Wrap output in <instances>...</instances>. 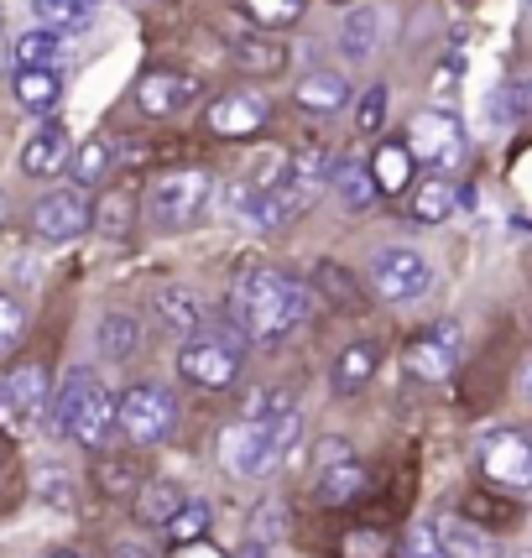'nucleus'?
Here are the masks:
<instances>
[{
	"instance_id": "f257e3e1",
	"label": "nucleus",
	"mask_w": 532,
	"mask_h": 558,
	"mask_svg": "<svg viewBox=\"0 0 532 558\" xmlns=\"http://www.w3.org/2000/svg\"><path fill=\"white\" fill-rule=\"evenodd\" d=\"M324 183H329V157H324L318 146H309V151H292L288 162H282V172H277L271 183H262V189H256L251 178H241V183L230 189V204H235V215H241L251 230L271 235V230L292 225L298 215H309L314 198L324 194Z\"/></svg>"
},
{
	"instance_id": "f03ea898",
	"label": "nucleus",
	"mask_w": 532,
	"mask_h": 558,
	"mask_svg": "<svg viewBox=\"0 0 532 558\" xmlns=\"http://www.w3.org/2000/svg\"><path fill=\"white\" fill-rule=\"evenodd\" d=\"M314 314V288L292 282L282 271H241V282L230 292V318L241 324V335L251 344H277L292 329H303Z\"/></svg>"
},
{
	"instance_id": "7ed1b4c3",
	"label": "nucleus",
	"mask_w": 532,
	"mask_h": 558,
	"mask_svg": "<svg viewBox=\"0 0 532 558\" xmlns=\"http://www.w3.org/2000/svg\"><path fill=\"white\" fill-rule=\"evenodd\" d=\"M298 408L292 413H277V417H241L235 428L219 434V464L241 481H266L277 475V464L292 454L298 444Z\"/></svg>"
},
{
	"instance_id": "20e7f679",
	"label": "nucleus",
	"mask_w": 532,
	"mask_h": 558,
	"mask_svg": "<svg viewBox=\"0 0 532 558\" xmlns=\"http://www.w3.org/2000/svg\"><path fill=\"white\" fill-rule=\"evenodd\" d=\"M52 408H58V428L84 449H105V438L116 434V397L89 365H73L63 376Z\"/></svg>"
},
{
	"instance_id": "39448f33",
	"label": "nucleus",
	"mask_w": 532,
	"mask_h": 558,
	"mask_svg": "<svg viewBox=\"0 0 532 558\" xmlns=\"http://www.w3.org/2000/svg\"><path fill=\"white\" fill-rule=\"evenodd\" d=\"M209 204H215V178L198 168L162 172L146 189V219L157 230H194L198 219L209 215Z\"/></svg>"
},
{
	"instance_id": "423d86ee",
	"label": "nucleus",
	"mask_w": 532,
	"mask_h": 558,
	"mask_svg": "<svg viewBox=\"0 0 532 558\" xmlns=\"http://www.w3.org/2000/svg\"><path fill=\"white\" fill-rule=\"evenodd\" d=\"M241 344H251L241 335V324L209 329V335H189V344L178 350L183 381H194V387H204V391L235 387V381H241Z\"/></svg>"
},
{
	"instance_id": "0eeeda50",
	"label": "nucleus",
	"mask_w": 532,
	"mask_h": 558,
	"mask_svg": "<svg viewBox=\"0 0 532 558\" xmlns=\"http://www.w3.org/2000/svg\"><path fill=\"white\" fill-rule=\"evenodd\" d=\"M172 428H178V402L157 381H142V387H131L116 402V434H125V444L146 449V444H162Z\"/></svg>"
},
{
	"instance_id": "6e6552de",
	"label": "nucleus",
	"mask_w": 532,
	"mask_h": 558,
	"mask_svg": "<svg viewBox=\"0 0 532 558\" xmlns=\"http://www.w3.org/2000/svg\"><path fill=\"white\" fill-rule=\"evenodd\" d=\"M408 151H412V162L434 168L438 178L455 172L464 162V151H470L460 116H449V110H418L408 121Z\"/></svg>"
},
{
	"instance_id": "1a4fd4ad",
	"label": "nucleus",
	"mask_w": 532,
	"mask_h": 558,
	"mask_svg": "<svg viewBox=\"0 0 532 558\" xmlns=\"http://www.w3.org/2000/svg\"><path fill=\"white\" fill-rule=\"evenodd\" d=\"M52 408V376L48 365L26 361L16 365L5 381H0V423L11 428V434H32L37 423H43V413Z\"/></svg>"
},
{
	"instance_id": "9d476101",
	"label": "nucleus",
	"mask_w": 532,
	"mask_h": 558,
	"mask_svg": "<svg viewBox=\"0 0 532 558\" xmlns=\"http://www.w3.org/2000/svg\"><path fill=\"white\" fill-rule=\"evenodd\" d=\"M371 282H376V292H382L387 303H418L423 292L434 288V267H428V256L412 251V245H382V251L371 256Z\"/></svg>"
},
{
	"instance_id": "9b49d317",
	"label": "nucleus",
	"mask_w": 532,
	"mask_h": 558,
	"mask_svg": "<svg viewBox=\"0 0 532 558\" xmlns=\"http://www.w3.org/2000/svg\"><path fill=\"white\" fill-rule=\"evenodd\" d=\"M481 470L491 486L532 490V438L517 428H491L481 438Z\"/></svg>"
},
{
	"instance_id": "f8f14e48",
	"label": "nucleus",
	"mask_w": 532,
	"mask_h": 558,
	"mask_svg": "<svg viewBox=\"0 0 532 558\" xmlns=\"http://www.w3.org/2000/svg\"><path fill=\"white\" fill-rule=\"evenodd\" d=\"M198 99V78L183 69H146L136 78V110L152 121H172Z\"/></svg>"
},
{
	"instance_id": "ddd939ff",
	"label": "nucleus",
	"mask_w": 532,
	"mask_h": 558,
	"mask_svg": "<svg viewBox=\"0 0 532 558\" xmlns=\"http://www.w3.org/2000/svg\"><path fill=\"white\" fill-rule=\"evenodd\" d=\"M95 225V209H89V198L78 194V189H58V194H43L37 198V209H32V230H37V241H78L84 230Z\"/></svg>"
},
{
	"instance_id": "4468645a",
	"label": "nucleus",
	"mask_w": 532,
	"mask_h": 558,
	"mask_svg": "<svg viewBox=\"0 0 532 558\" xmlns=\"http://www.w3.org/2000/svg\"><path fill=\"white\" fill-rule=\"evenodd\" d=\"M266 121H271V105H266V95H256V89H230V95H219L215 105H209V131H215V136H230V142L256 136Z\"/></svg>"
},
{
	"instance_id": "2eb2a0df",
	"label": "nucleus",
	"mask_w": 532,
	"mask_h": 558,
	"mask_svg": "<svg viewBox=\"0 0 532 558\" xmlns=\"http://www.w3.org/2000/svg\"><path fill=\"white\" fill-rule=\"evenodd\" d=\"M460 361V324H434V329H423L418 340L408 344V371L412 376H423V381H444L449 371Z\"/></svg>"
},
{
	"instance_id": "dca6fc26",
	"label": "nucleus",
	"mask_w": 532,
	"mask_h": 558,
	"mask_svg": "<svg viewBox=\"0 0 532 558\" xmlns=\"http://www.w3.org/2000/svg\"><path fill=\"white\" fill-rule=\"evenodd\" d=\"M391 37V11L387 5H355L344 22H339V52L344 58H371V52H382Z\"/></svg>"
},
{
	"instance_id": "f3484780",
	"label": "nucleus",
	"mask_w": 532,
	"mask_h": 558,
	"mask_svg": "<svg viewBox=\"0 0 532 558\" xmlns=\"http://www.w3.org/2000/svg\"><path fill=\"white\" fill-rule=\"evenodd\" d=\"M69 157H73L69 131L52 121V116L22 142V172L26 178H58V172L69 168Z\"/></svg>"
},
{
	"instance_id": "a211bd4d",
	"label": "nucleus",
	"mask_w": 532,
	"mask_h": 558,
	"mask_svg": "<svg viewBox=\"0 0 532 558\" xmlns=\"http://www.w3.org/2000/svg\"><path fill=\"white\" fill-rule=\"evenodd\" d=\"M292 105L298 110H309V116H335L350 105V78L335 69H314L298 78V89H292Z\"/></svg>"
},
{
	"instance_id": "6ab92c4d",
	"label": "nucleus",
	"mask_w": 532,
	"mask_h": 558,
	"mask_svg": "<svg viewBox=\"0 0 532 558\" xmlns=\"http://www.w3.org/2000/svg\"><path fill=\"white\" fill-rule=\"evenodd\" d=\"M382 371V344L376 340H355L335 355V371H329V387L335 391H361L371 376Z\"/></svg>"
},
{
	"instance_id": "aec40b11",
	"label": "nucleus",
	"mask_w": 532,
	"mask_h": 558,
	"mask_svg": "<svg viewBox=\"0 0 532 558\" xmlns=\"http://www.w3.org/2000/svg\"><path fill=\"white\" fill-rule=\"evenodd\" d=\"M16 105L26 116H43L48 121L52 110L63 105V78L58 69H16Z\"/></svg>"
},
{
	"instance_id": "412c9836",
	"label": "nucleus",
	"mask_w": 532,
	"mask_h": 558,
	"mask_svg": "<svg viewBox=\"0 0 532 558\" xmlns=\"http://www.w3.org/2000/svg\"><path fill=\"white\" fill-rule=\"evenodd\" d=\"M434 527H438V543H444L449 558H501V543L491 533H481L475 522H464V517H444Z\"/></svg>"
},
{
	"instance_id": "4be33fe9",
	"label": "nucleus",
	"mask_w": 532,
	"mask_h": 558,
	"mask_svg": "<svg viewBox=\"0 0 532 558\" xmlns=\"http://www.w3.org/2000/svg\"><path fill=\"white\" fill-rule=\"evenodd\" d=\"M69 58V43H63V32H52V26H32L16 37V48H11V63L16 69H58Z\"/></svg>"
},
{
	"instance_id": "5701e85b",
	"label": "nucleus",
	"mask_w": 532,
	"mask_h": 558,
	"mask_svg": "<svg viewBox=\"0 0 532 558\" xmlns=\"http://www.w3.org/2000/svg\"><path fill=\"white\" fill-rule=\"evenodd\" d=\"M157 318H162V329L189 340V335L204 329V303H198L194 288H162L157 292Z\"/></svg>"
},
{
	"instance_id": "b1692460",
	"label": "nucleus",
	"mask_w": 532,
	"mask_h": 558,
	"mask_svg": "<svg viewBox=\"0 0 532 558\" xmlns=\"http://www.w3.org/2000/svg\"><path fill=\"white\" fill-rule=\"evenodd\" d=\"M365 486V470L355 454H344L335 464H318V501L324 507H344V501H355Z\"/></svg>"
},
{
	"instance_id": "393cba45",
	"label": "nucleus",
	"mask_w": 532,
	"mask_h": 558,
	"mask_svg": "<svg viewBox=\"0 0 532 558\" xmlns=\"http://www.w3.org/2000/svg\"><path fill=\"white\" fill-rule=\"evenodd\" d=\"M131 507H136V522H142V527H168L172 517H178V507H183V490L157 475V481H142Z\"/></svg>"
},
{
	"instance_id": "a878e982",
	"label": "nucleus",
	"mask_w": 532,
	"mask_h": 558,
	"mask_svg": "<svg viewBox=\"0 0 532 558\" xmlns=\"http://www.w3.org/2000/svg\"><path fill=\"white\" fill-rule=\"evenodd\" d=\"M95 344L110 355V361H131V355L142 350V318L125 314V308L105 314L99 318V329H95Z\"/></svg>"
},
{
	"instance_id": "bb28decb",
	"label": "nucleus",
	"mask_w": 532,
	"mask_h": 558,
	"mask_svg": "<svg viewBox=\"0 0 532 558\" xmlns=\"http://www.w3.org/2000/svg\"><path fill=\"white\" fill-rule=\"evenodd\" d=\"M329 178H335V194H339V204H344L350 215H361V209H371V204L382 198L371 162H339V168L329 172Z\"/></svg>"
},
{
	"instance_id": "cd10ccee",
	"label": "nucleus",
	"mask_w": 532,
	"mask_h": 558,
	"mask_svg": "<svg viewBox=\"0 0 532 558\" xmlns=\"http://www.w3.org/2000/svg\"><path fill=\"white\" fill-rule=\"evenodd\" d=\"M412 168H418V162H412L408 142H382L376 157H371V172H376V189H382V194H408Z\"/></svg>"
},
{
	"instance_id": "c85d7f7f",
	"label": "nucleus",
	"mask_w": 532,
	"mask_h": 558,
	"mask_svg": "<svg viewBox=\"0 0 532 558\" xmlns=\"http://www.w3.org/2000/svg\"><path fill=\"white\" fill-rule=\"evenodd\" d=\"M455 204H460L455 183L449 178H428V183H418V194L408 204V219L412 225H444V219L455 215Z\"/></svg>"
},
{
	"instance_id": "c756f323",
	"label": "nucleus",
	"mask_w": 532,
	"mask_h": 558,
	"mask_svg": "<svg viewBox=\"0 0 532 558\" xmlns=\"http://www.w3.org/2000/svg\"><path fill=\"white\" fill-rule=\"evenodd\" d=\"M110 168H116V146L105 142V136H84V146L69 157V172L78 189H95V183H105L110 178Z\"/></svg>"
},
{
	"instance_id": "7c9ffc66",
	"label": "nucleus",
	"mask_w": 532,
	"mask_h": 558,
	"mask_svg": "<svg viewBox=\"0 0 532 558\" xmlns=\"http://www.w3.org/2000/svg\"><path fill=\"white\" fill-rule=\"evenodd\" d=\"M230 52H235V63L251 69V73H282L288 69V48H282V43H271V37H256V32L235 37Z\"/></svg>"
},
{
	"instance_id": "2f4dec72",
	"label": "nucleus",
	"mask_w": 532,
	"mask_h": 558,
	"mask_svg": "<svg viewBox=\"0 0 532 558\" xmlns=\"http://www.w3.org/2000/svg\"><path fill=\"white\" fill-rule=\"evenodd\" d=\"M89 481H95V490L105 501H136V490H142L136 464H125V460H99L95 470H89Z\"/></svg>"
},
{
	"instance_id": "473e14b6",
	"label": "nucleus",
	"mask_w": 532,
	"mask_h": 558,
	"mask_svg": "<svg viewBox=\"0 0 532 558\" xmlns=\"http://www.w3.org/2000/svg\"><path fill=\"white\" fill-rule=\"evenodd\" d=\"M26 5H32L37 26H52V32H73L99 11V0H26Z\"/></svg>"
},
{
	"instance_id": "72a5a7b5",
	"label": "nucleus",
	"mask_w": 532,
	"mask_h": 558,
	"mask_svg": "<svg viewBox=\"0 0 532 558\" xmlns=\"http://www.w3.org/2000/svg\"><path fill=\"white\" fill-rule=\"evenodd\" d=\"M89 209H95V225L105 230V235H125V230H131V215H136V204H131L125 189L99 194V204H89Z\"/></svg>"
},
{
	"instance_id": "f704fd0d",
	"label": "nucleus",
	"mask_w": 532,
	"mask_h": 558,
	"mask_svg": "<svg viewBox=\"0 0 532 558\" xmlns=\"http://www.w3.org/2000/svg\"><path fill=\"white\" fill-rule=\"evenodd\" d=\"M245 16L256 26H266V32H277V26H292L303 11H309V0H241Z\"/></svg>"
},
{
	"instance_id": "c9c22d12",
	"label": "nucleus",
	"mask_w": 532,
	"mask_h": 558,
	"mask_svg": "<svg viewBox=\"0 0 532 558\" xmlns=\"http://www.w3.org/2000/svg\"><path fill=\"white\" fill-rule=\"evenodd\" d=\"M209 522H215V511L204 501H183L162 533H168V543H194V537H209Z\"/></svg>"
},
{
	"instance_id": "e433bc0d",
	"label": "nucleus",
	"mask_w": 532,
	"mask_h": 558,
	"mask_svg": "<svg viewBox=\"0 0 532 558\" xmlns=\"http://www.w3.org/2000/svg\"><path fill=\"white\" fill-rule=\"evenodd\" d=\"M387 554H391V543L376 527H350V533L339 537V558H387Z\"/></svg>"
},
{
	"instance_id": "4c0bfd02",
	"label": "nucleus",
	"mask_w": 532,
	"mask_h": 558,
	"mask_svg": "<svg viewBox=\"0 0 532 558\" xmlns=\"http://www.w3.org/2000/svg\"><path fill=\"white\" fill-rule=\"evenodd\" d=\"M355 125H361V136H376L382 125H387V84H371L361 95V110H355Z\"/></svg>"
},
{
	"instance_id": "58836bf2",
	"label": "nucleus",
	"mask_w": 532,
	"mask_h": 558,
	"mask_svg": "<svg viewBox=\"0 0 532 558\" xmlns=\"http://www.w3.org/2000/svg\"><path fill=\"white\" fill-rule=\"evenodd\" d=\"M314 282H318V292H329V298H339L344 308H361V292H355V282H350V271H344V267H335V262H324Z\"/></svg>"
},
{
	"instance_id": "ea45409f",
	"label": "nucleus",
	"mask_w": 532,
	"mask_h": 558,
	"mask_svg": "<svg viewBox=\"0 0 532 558\" xmlns=\"http://www.w3.org/2000/svg\"><path fill=\"white\" fill-rule=\"evenodd\" d=\"M402 558H449V554H444V543H438L434 522H412L408 543H402Z\"/></svg>"
},
{
	"instance_id": "a19ab883",
	"label": "nucleus",
	"mask_w": 532,
	"mask_h": 558,
	"mask_svg": "<svg viewBox=\"0 0 532 558\" xmlns=\"http://www.w3.org/2000/svg\"><path fill=\"white\" fill-rule=\"evenodd\" d=\"M22 329H26V308L11 298V292H0V355L22 340Z\"/></svg>"
},
{
	"instance_id": "79ce46f5",
	"label": "nucleus",
	"mask_w": 532,
	"mask_h": 558,
	"mask_svg": "<svg viewBox=\"0 0 532 558\" xmlns=\"http://www.w3.org/2000/svg\"><path fill=\"white\" fill-rule=\"evenodd\" d=\"M528 105H532L528 84H507V89H496V99H491V116L496 121H517V116H528Z\"/></svg>"
},
{
	"instance_id": "37998d69",
	"label": "nucleus",
	"mask_w": 532,
	"mask_h": 558,
	"mask_svg": "<svg viewBox=\"0 0 532 558\" xmlns=\"http://www.w3.org/2000/svg\"><path fill=\"white\" fill-rule=\"evenodd\" d=\"M277 413H292V391L288 387H266L245 402V417H277Z\"/></svg>"
},
{
	"instance_id": "c03bdc74",
	"label": "nucleus",
	"mask_w": 532,
	"mask_h": 558,
	"mask_svg": "<svg viewBox=\"0 0 532 558\" xmlns=\"http://www.w3.org/2000/svg\"><path fill=\"white\" fill-rule=\"evenodd\" d=\"M256 537H262V543H277V537H282V501H266V507L256 511Z\"/></svg>"
},
{
	"instance_id": "a18cd8bd",
	"label": "nucleus",
	"mask_w": 532,
	"mask_h": 558,
	"mask_svg": "<svg viewBox=\"0 0 532 558\" xmlns=\"http://www.w3.org/2000/svg\"><path fill=\"white\" fill-rule=\"evenodd\" d=\"M168 558H230V554H225V548H215L209 537H194V543H172Z\"/></svg>"
},
{
	"instance_id": "49530a36",
	"label": "nucleus",
	"mask_w": 532,
	"mask_h": 558,
	"mask_svg": "<svg viewBox=\"0 0 532 558\" xmlns=\"http://www.w3.org/2000/svg\"><path fill=\"white\" fill-rule=\"evenodd\" d=\"M43 496L58 501V507H73V490H69V481L58 475V464H48V475H43Z\"/></svg>"
},
{
	"instance_id": "de8ad7c7",
	"label": "nucleus",
	"mask_w": 532,
	"mask_h": 558,
	"mask_svg": "<svg viewBox=\"0 0 532 558\" xmlns=\"http://www.w3.org/2000/svg\"><path fill=\"white\" fill-rule=\"evenodd\" d=\"M344 454H350L344 438H324V444H318V464H335V460H344Z\"/></svg>"
},
{
	"instance_id": "09e8293b",
	"label": "nucleus",
	"mask_w": 532,
	"mask_h": 558,
	"mask_svg": "<svg viewBox=\"0 0 532 558\" xmlns=\"http://www.w3.org/2000/svg\"><path fill=\"white\" fill-rule=\"evenodd\" d=\"M110 558H157V554H152L146 543H136V537H125V543H116V554Z\"/></svg>"
},
{
	"instance_id": "8fccbe9b",
	"label": "nucleus",
	"mask_w": 532,
	"mask_h": 558,
	"mask_svg": "<svg viewBox=\"0 0 532 558\" xmlns=\"http://www.w3.org/2000/svg\"><path fill=\"white\" fill-rule=\"evenodd\" d=\"M517 387H522V397H528V402H532V361L522 365V376H517Z\"/></svg>"
},
{
	"instance_id": "3c124183",
	"label": "nucleus",
	"mask_w": 532,
	"mask_h": 558,
	"mask_svg": "<svg viewBox=\"0 0 532 558\" xmlns=\"http://www.w3.org/2000/svg\"><path fill=\"white\" fill-rule=\"evenodd\" d=\"M11 69V52H5V43H0V73Z\"/></svg>"
},
{
	"instance_id": "603ef678",
	"label": "nucleus",
	"mask_w": 532,
	"mask_h": 558,
	"mask_svg": "<svg viewBox=\"0 0 532 558\" xmlns=\"http://www.w3.org/2000/svg\"><path fill=\"white\" fill-rule=\"evenodd\" d=\"M5 215H11V204H5V194H0V230H5Z\"/></svg>"
},
{
	"instance_id": "864d4df0",
	"label": "nucleus",
	"mask_w": 532,
	"mask_h": 558,
	"mask_svg": "<svg viewBox=\"0 0 532 558\" xmlns=\"http://www.w3.org/2000/svg\"><path fill=\"white\" fill-rule=\"evenodd\" d=\"M48 558H84V554H48Z\"/></svg>"
},
{
	"instance_id": "5fc2aeb1",
	"label": "nucleus",
	"mask_w": 532,
	"mask_h": 558,
	"mask_svg": "<svg viewBox=\"0 0 532 558\" xmlns=\"http://www.w3.org/2000/svg\"><path fill=\"white\" fill-rule=\"evenodd\" d=\"M0 32H5V11H0Z\"/></svg>"
},
{
	"instance_id": "6e6d98bb",
	"label": "nucleus",
	"mask_w": 532,
	"mask_h": 558,
	"mask_svg": "<svg viewBox=\"0 0 532 558\" xmlns=\"http://www.w3.org/2000/svg\"><path fill=\"white\" fill-rule=\"evenodd\" d=\"M0 464H5V444H0Z\"/></svg>"
},
{
	"instance_id": "4d7b16f0",
	"label": "nucleus",
	"mask_w": 532,
	"mask_h": 558,
	"mask_svg": "<svg viewBox=\"0 0 532 558\" xmlns=\"http://www.w3.org/2000/svg\"><path fill=\"white\" fill-rule=\"evenodd\" d=\"M511 558H532V554H511Z\"/></svg>"
},
{
	"instance_id": "13d9d810",
	"label": "nucleus",
	"mask_w": 532,
	"mask_h": 558,
	"mask_svg": "<svg viewBox=\"0 0 532 558\" xmlns=\"http://www.w3.org/2000/svg\"><path fill=\"white\" fill-rule=\"evenodd\" d=\"M335 5H350V0H335Z\"/></svg>"
},
{
	"instance_id": "bf43d9fd",
	"label": "nucleus",
	"mask_w": 532,
	"mask_h": 558,
	"mask_svg": "<svg viewBox=\"0 0 532 558\" xmlns=\"http://www.w3.org/2000/svg\"><path fill=\"white\" fill-rule=\"evenodd\" d=\"M528 11H532V0H528Z\"/></svg>"
}]
</instances>
